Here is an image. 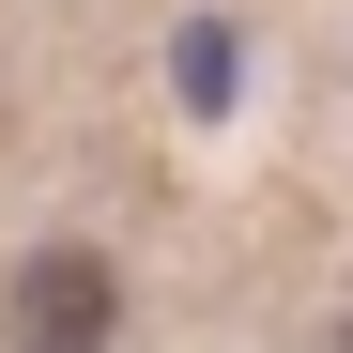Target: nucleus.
Instances as JSON below:
<instances>
[{
  "instance_id": "3",
  "label": "nucleus",
  "mask_w": 353,
  "mask_h": 353,
  "mask_svg": "<svg viewBox=\"0 0 353 353\" xmlns=\"http://www.w3.org/2000/svg\"><path fill=\"white\" fill-rule=\"evenodd\" d=\"M323 353H353V338H323Z\"/></svg>"
},
{
  "instance_id": "2",
  "label": "nucleus",
  "mask_w": 353,
  "mask_h": 353,
  "mask_svg": "<svg viewBox=\"0 0 353 353\" xmlns=\"http://www.w3.org/2000/svg\"><path fill=\"white\" fill-rule=\"evenodd\" d=\"M230 77H246V46H230V31H185V108H230Z\"/></svg>"
},
{
  "instance_id": "1",
  "label": "nucleus",
  "mask_w": 353,
  "mask_h": 353,
  "mask_svg": "<svg viewBox=\"0 0 353 353\" xmlns=\"http://www.w3.org/2000/svg\"><path fill=\"white\" fill-rule=\"evenodd\" d=\"M0 338H16V353H108V338H123V276H108V246H31Z\"/></svg>"
}]
</instances>
